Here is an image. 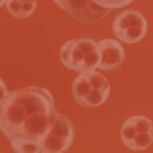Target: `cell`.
Here are the masks:
<instances>
[{"instance_id":"1","label":"cell","mask_w":153,"mask_h":153,"mask_svg":"<svg viewBox=\"0 0 153 153\" xmlns=\"http://www.w3.org/2000/svg\"><path fill=\"white\" fill-rule=\"evenodd\" d=\"M55 116L57 110L49 90L41 86L18 88L8 92L0 104V131L14 151L37 153Z\"/></svg>"},{"instance_id":"2","label":"cell","mask_w":153,"mask_h":153,"mask_svg":"<svg viewBox=\"0 0 153 153\" xmlns=\"http://www.w3.org/2000/svg\"><path fill=\"white\" fill-rule=\"evenodd\" d=\"M61 63L76 73H92L100 65V47L90 37L69 39L61 47Z\"/></svg>"},{"instance_id":"3","label":"cell","mask_w":153,"mask_h":153,"mask_svg":"<svg viewBox=\"0 0 153 153\" xmlns=\"http://www.w3.org/2000/svg\"><path fill=\"white\" fill-rule=\"evenodd\" d=\"M110 94V82L100 73H79L73 82V98L85 108H96L106 102Z\"/></svg>"},{"instance_id":"4","label":"cell","mask_w":153,"mask_h":153,"mask_svg":"<svg viewBox=\"0 0 153 153\" xmlns=\"http://www.w3.org/2000/svg\"><path fill=\"white\" fill-rule=\"evenodd\" d=\"M120 135L131 151H143L153 143V122L145 116H131L124 122Z\"/></svg>"},{"instance_id":"5","label":"cell","mask_w":153,"mask_h":153,"mask_svg":"<svg viewBox=\"0 0 153 153\" xmlns=\"http://www.w3.org/2000/svg\"><path fill=\"white\" fill-rule=\"evenodd\" d=\"M75 131H73V124L67 116L57 114L51 124V128L47 130L45 137L39 143V151L41 153H63L71 147Z\"/></svg>"},{"instance_id":"6","label":"cell","mask_w":153,"mask_h":153,"mask_svg":"<svg viewBox=\"0 0 153 153\" xmlns=\"http://www.w3.org/2000/svg\"><path fill=\"white\" fill-rule=\"evenodd\" d=\"M112 30L116 39H120L122 43H137L147 32V20L135 10H124L116 16Z\"/></svg>"},{"instance_id":"7","label":"cell","mask_w":153,"mask_h":153,"mask_svg":"<svg viewBox=\"0 0 153 153\" xmlns=\"http://www.w3.org/2000/svg\"><path fill=\"white\" fill-rule=\"evenodd\" d=\"M53 2L81 24H94L106 18L110 12V8H104L94 0H53Z\"/></svg>"},{"instance_id":"8","label":"cell","mask_w":153,"mask_h":153,"mask_svg":"<svg viewBox=\"0 0 153 153\" xmlns=\"http://www.w3.org/2000/svg\"><path fill=\"white\" fill-rule=\"evenodd\" d=\"M100 65L98 69L102 71H114L124 63V47H122L120 39H100Z\"/></svg>"},{"instance_id":"9","label":"cell","mask_w":153,"mask_h":153,"mask_svg":"<svg viewBox=\"0 0 153 153\" xmlns=\"http://www.w3.org/2000/svg\"><path fill=\"white\" fill-rule=\"evenodd\" d=\"M37 0H8L6 2V10L12 14L14 18H27L36 12Z\"/></svg>"},{"instance_id":"10","label":"cell","mask_w":153,"mask_h":153,"mask_svg":"<svg viewBox=\"0 0 153 153\" xmlns=\"http://www.w3.org/2000/svg\"><path fill=\"white\" fill-rule=\"evenodd\" d=\"M94 2H98L100 6H104V8H124V6H130L134 0H94Z\"/></svg>"},{"instance_id":"11","label":"cell","mask_w":153,"mask_h":153,"mask_svg":"<svg viewBox=\"0 0 153 153\" xmlns=\"http://www.w3.org/2000/svg\"><path fill=\"white\" fill-rule=\"evenodd\" d=\"M8 96V90H6V85H4V81L0 79V104L4 102V98Z\"/></svg>"},{"instance_id":"12","label":"cell","mask_w":153,"mask_h":153,"mask_svg":"<svg viewBox=\"0 0 153 153\" xmlns=\"http://www.w3.org/2000/svg\"><path fill=\"white\" fill-rule=\"evenodd\" d=\"M6 2H8V0H0V6H6Z\"/></svg>"}]
</instances>
